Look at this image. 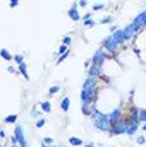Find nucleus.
Listing matches in <instances>:
<instances>
[{
	"label": "nucleus",
	"instance_id": "obj_30",
	"mask_svg": "<svg viewBox=\"0 0 146 147\" xmlns=\"http://www.w3.org/2000/svg\"><path fill=\"white\" fill-rule=\"evenodd\" d=\"M103 9H105L103 3H95V5H93V12H96V10H103Z\"/></svg>",
	"mask_w": 146,
	"mask_h": 147
},
{
	"label": "nucleus",
	"instance_id": "obj_14",
	"mask_svg": "<svg viewBox=\"0 0 146 147\" xmlns=\"http://www.w3.org/2000/svg\"><path fill=\"white\" fill-rule=\"evenodd\" d=\"M69 144H71V146H74V147H79V146H83L84 142H83L79 137H69Z\"/></svg>",
	"mask_w": 146,
	"mask_h": 147
},
{
	"label": "nucleus",
	"instance_id": "obj_7",
	"mask_svg": "<svg viewBox=\"0 0 146 147\" xmlns=\"http://www.w3.org/2000/svg\"><path fill=\"white\" fill-rule=\"evenodd\" d=\"M67 16H69V19H72V21H81V14H79V5L77 3H74L69 7V10H67Z\"/></svg>",
	"mask_w": 146,
	"mask_h": 147
},
{
	"label": "nucleus",
	"instance_id": "obj_2",
	"mask_svg": "<svg viewBox=\"0 0 146 147\" xmlns=\"http://www.w3.org/2000/svg\"><path fill=\"white\" fill-rule=\"evenodd\" d=\"M122 134H127V125L124 123V118L112 123V127H110V135H122Z\"/></svg>",
	"mask_w": 146,
	"mask_h": 147
},
{
	"label": "nucleus",
	"instance_id": "obj_29",
	"mask_svg": "<svg viewBox=\"0 0 146 147\" xmlns=\"http://www.w3.org/2000/svg\"><path fill=\"white\" fill-rule=\"evenodd\" d=\"M62 43H64V45H67V46H71L72 38H71V36H64V38H62Z\"/></svg>",
	"mask_w": 146,
	"mask_h": 147
},
{
	"label": "nucleus",
	"instance_id": "obj_18",
	"mask_svg": "<svg viewBox=\"0 0 146 147\" xmlns=\"http://www.w3.org/2000/svg\"><path fill=\"white\" fill-rule=\"evenodd\" d=\"M81 110H83V113H84L86 116H93V113L89 110V105H81Z\"/></svg>",
	"mask_w": 146,
	"mask_h": 147
},
{
	"label": "nucleus",
	"instance_id": "obj_34",
	"mask_svg": "<svg viewBox=\"0 0 146 147\" xmlns=\"http://www.w3.org/2000/svg\"><path fill=\"white\" fill-rule=\"evenodd\" d=\"M10 5H12V7H16V5H19V0H10Z\"/></svg>",
	"mask_w": 146,
	"mask_h": 147
},
{
	"label": "nucleus",
	"instance_id": "obj_15",
	"mask_svg": "<svg viewBox=\"0 0 146 147\" xmlns=\"http://www.w3.org/2000/svg\"><path fill=\"white\" fill-rule=\"evenodd\" d=\"M19 74L24 77V79H29V75H28V67H26V63H21L19 65Z\"/></svg>",
	"mask_w": 146,
	"mask_h": 147
},
{
	"label": "nucleus",
	"instance_id": "obj_28",
	"mask_svg": "<svg viewBox=\"0 0 146 147\" xmlns=\"http://www.w3.org/2000/svg\"><path fill=\"white\" fill-rule=\"evenodd\" d=\"M67 57H69V51H65V53H62V55L59 57V60H57V63H62L64 60H67Z\"/></svg>",
	"mask_w": 146,
	"mask_h": 147
},
{
	"label": "nucleus",
	"instance_id": "obj_33",
	"mask_svg": "<svg viewBox=\"0 0 146 147\" xmlns=\"http://www.w3.org/2000/svg\"><path fill=\"white\" fill-rule=\"evenodd\" d=\"M88 19H91V14H89V12H88V14H84V16H83V21H88Z\"/></svg>",
	"mask_w": 146,
	"mask_h": 147
},
{
	"label": "nucleus",
	"instance_id": "obj_23",
	"mask_svg": "<svg viewBox=\"0 0 146 147\" xmlns=\"http://www.w3.org/2000/svg\"><path fill=\"white\" fill-rule=\"evenodd\" d=\"M136 142H138V146H145L146 139L143 137V135H136Z\"/></svg>",
	"mask_w": 146,
	"mask_h": 147
},
{
	"label": "nucleus",
	"instance_id": "obj_12",
	"mask_svg": "<svg viewBox=\"0 0 146 147\" xmlns=\"http://www.w3.org/2000/svg\"><path fill=\"white\" fill-rule=\"evenodd\" d=\"M138 125H139V123H134V121H132V123L127 127V135H136V134H138V128H139Z\"/></svg>",
	"mask_w": 146,
	"mask_h": 147
},
{
	"label": "nucleus",
	"instance_id": "obj_26",
	"mask_svg": "<svg viewBox=\"0 0 146 147\" xmlns=\"http://www.w3.org/2000/svg\"><path fill=\"white\" fill-rule=\"evenodd\" d=\"M65 51H69V46H67V45H64V43H62V45H60V46H59V55H62V53H65Z\"/></svg>",
	"mask_w": 146,
	"mask_h": 147
},
{
	"label": "nucleus",
	"instance_id": "obj_31",
	"mask_svg": "<svg viewBox=\"0 0 146 147\" xmlns=\"http://www.w3.org/2000/svg\"><path fill=\"white\" fill-rule=\"evenodd\" d=\"M59 91H60V87H59V86H52V87L48 89V92H50V94H57Z\"/></svg>",
	"mask_w": 146,
	"mask_h": 147
},
{
	"label": "nucleus",
	"instance_id": "obj_19",
	"mask_svg": "<svg viewBox=\"0 0 146 147\" xmlns=\"http://www.w3.org/2000/svg\"><path fill=\"white\" fill-rule=\"evenodd\" d=\"M14 62H16L17 65H21V63H24V57H23L21 53H17V55H14Z\"/></svg>",
	"mask_w": 146,
	"mask_h": 147
},
{
	"label": "nucleus",
	"instance_id": "obj_10",
	"mask_svg": "<svg viewBox=\"0 0 146 147\" xmlns=\"http://www.w3.org/2000/svg\"><path fill=\"white\" fill-rule=\"evenodd\" d=\"M95 86H96V80H95V77H88L86 79V82L83 84V89H95Z\"/></svg>",
	"mask_w": 146,
	"mask_h": 147
},
{
	"label": "nucleus",
	"instance_id": "obj_8",
	"mask_svg": "<svg viewBox=\"0 0 146 147\" xmlns=\"http://www.w3.org/2000/svg\"><path fill=\"white\" fill-rule=\"evenodd\" d=\"M108 118H110V121H112V123L119 121V120L122 118V110H120V108H115L112 113H108Z\"/></svg>",
	"mask_w": 146,
	"mask_h": 147
},
{
	"label": "nucleus",
	"instance_id": "obj_25",
	"mask_svg": "<svg viewBox=\"0 0 146 147\" xmlns=\"http://www.w3.org/2000/svg\"><path fill=\"white\" fill-rule=\"evenodd\" d=\"M84 26L86 28H93V26H96V21L95 19H88V21H84Z\"/></svg>",
	"mask_w": 146,
	"mask_h": 147
},
{
	"label": "nucleus",
	"instance_id": "obj_5",
	"mask_svg": "<svg viewBox=\"0 0 146 147\" xmlns=\"http://www.w3.org/2000/svg\"><path fill=\"white\" fill-rule=\"evenodd\" d=\"M91 60H93V63H96V65H100V67H102V65L105 63V60H107V53H105V50H103V48H100V50L93 55V58H91Z\"/></svg>",
	"mask_w": 146,
	"mask_h": 147
},
{
	"label": "nucleus",
	"instance_id": "obj_17",
	"mask_svg": "<svg viewBox=\"0 0 146 147\" xmlns=\"http://www.w3.org/2000/svg\"><path fill=\"white\" fill-rule=\"evenodd\" d=\"M3 121L5 123H17V115H9L3 118Z\"/></svg>",
	"mask_w": 146,
	"mask_h": 147
},
{
	"label": "nucleus",
	"instance_id": "obj_1",
	"mask_svg": "<svg viewBox=\"0 0 146 147\" xmlns=\"http://www.w3.org/2000/svg\"><path fill=\"white\" fill-rule=\"evenodd\" d=\"M14 137H16L17 144L21 147H29L26 137H24V127H23V125H16V127H14Z\"/></svg>",
	"mask_w": 146,
	"mask_h": 147
},
{
	"label": "nucleus",
	"instance_id": "obj_21",
	"mask_svg": "<svg viewBox=\"0 0 146 147\" xmlns=\"http://www.w3.org/2000/svg\"><path fill=\"white\" fill-rule=\"evenodd\" d=\"M45 123H46V120H45L43 116H41V118H38V120H36V128H43V127H45Z\"/></svg>",
	"mask_w": 146,
	"mask_h": 147
},
{
	"label": "nucleus",
	"instance_id": "obj_9",
	"mask_svg": "<svg viewBox=\"0 0 146 147\" xmlns=\"http://www.w3.org/2000/svg\"><path fill=\"white\" fill-rule=\"evenodd\" d=\"M88 74H89V77H98V75L102 74V67H100V65H96V63H93V65L89 67Z\"/></svg>",
	"mask_w": 146,
	"mask_h": 147
},
{
	"label": "nucleus",
	"instance_id": "obj_38",
	"mask_svg": "<svg viewBox=\"0 0 146 147\" xmlns=\"http://www.w3.org/2000/svg\"><path fill=\"white\" fill-rule=\"evenodd\" d=\"M10 147H21L19 144H10Z\"/></svg>",
	"mask_w": 146,
	"mask_h": 147
},
{
	"label": "nucleus",
	"instance_id": "obj_22",
	"mask_svg": "<svg viewBox=\"0 0 146 147\" xmlns=\"http://www.w3.org/2000/svg\"><path fill=\"white\" fill-rule=\"evenodd\" d=\"M139 123H146V110H139Z\"/></svg>",
	"mask_w": 146,
	"mask_h": 147
},
{
	"label": "nucleus",
	"instance_id": "obj_20",
	"mask_svg": "<svg viewBox=\"0 0 146 147\" xmlns=\"http://www.w3.org/2000/svg\"><path fill=\"white\" fill-rule=\"evenodd\" d=\"M41 144H45V146H52V144H55V140H53L52 137H43V139H41Z\"/></svg>",
	"mask_w": 146,
	"mask_h": 147
},
{
	"label": "nucleus",
	"instance_id": "obj_36",
	"mask_svg": "<svg viewBox=\"0 0 146 147\" xmlns=\"http://www.w3.org/2000/svg\"><path fill=\"white\" fill-rule=\"evenodd\" d=\"M84 147H95V144L93 142H88V144H84Z\"/></svg>",
	"mask_w": 146,
	"mask_h": 147
},
{
	"label": "nucleus",
	"instance_id": "obj_32",
	"mask_svg": "<svg viewBox=\"0 0 146 147\" xmlns=\"http://www.w3.org/2000/svg\"><path fill=\"white\" fill-rule=\"evenodd\" d=\"M77 5L84 9V7H88V0H79V2H77Z\"/></svg>",
	"mask_w": 146,
	"mask_h": 147
},
{
	"label": "nucleus",
	"instance_id": "obj_39",
	"mask_svg": "<svg viewBox=\"0 0 146 147\" xmlns=\"http://www.w3.org/2000/svg\"><path fill=\"white\" fill-rule=\"evenodd\" d=\"M141 130H145L146 132V123H143V128H141Z\"/></svg>",
	"mask_w": 146,
	"mask_h": 147
},
{
	"label": "nucleus",
	"instance_id": "obj_24",
	"mask_svg": "<svg viewBox=\"0 0 146 147\" xmlns=\"http://www.w3.org/2000/svg\"><path fill=\"white\" fill-rule=\"evenodd\" d=\"M31 118H41V111H38L36 108H33V110H31Z\"/></svg>",
	"mask_w": 146,
	"mask_h": 147
},
{
	"label": "nucleus",
	"instance_id": "obj_16",
	"mask_svg": "<svg viewBox=\"0 0 146 147\" xmlns=\"http://www.w3.org/2000/svg\"><path fill=\"white\" fill-rule=\"evenodd\" d=\"M0 53H2V57H3L7 62H12V60H14V57H12V55H10V53H9L5 48H2V51H0Z\"/></svg>",
	"mask_w": 146,
	"mask_h": 147
},
{
	"label": "nucleus",
	"instance_id": "obj_4",
	"mask_svg": "<svg viewBox=\"0 0 146 147\" xmlns=\"http://www.w3.org/2000/svg\"><path fill=\"white\" fill-rule=\"evenodd\" d=\"M143 26H146V10H145V12H141V14L132 21V24H131V28H132V31H134V33L141 31V29H143Z\"/></svg>",
	"mask_w": 146,
	"mask_h": 147
},
{
	"label": "nucleus",
	"instance_id": "obj_37",
	"mask_svg": "<svg viewBox=\"0 0 146 147\" xmlns=\"http://www.w3.org/2000/svg\"><path fill=\"white\" fill-rule=\"evenodd\" d=\"M41 147H59V146H55V144H52V146H45V144H41Z\"/></svg>",
	"mask_w": 146,
	"mask_h": 147
},
{
	"label": "nucleus",
	"instance_id": "obj_27",
	"mask_svg": "<svg viewBox=\"0 0 146 147\" xmlns=\"http://www.w3.org/2000/svg\"><path fill=\"white\" fill-rule=\"evenodd\" d=\"M112 21H113V19H112V16H105V17L100 21V24H110Z\"/></svg>",
	"mask_w": 146,
	"mask_h": 147
},
{
	"label": "nucleus",
	"instance_id": "obj_3",
	"mask_svg": "<svg viewBox=\"0 0 146 147\" xmlns=\"http://www.w3.org/2000/svg\"><path fill=\"white\" fill-rule=\"evenodd\" d=\"M96 99V94H95V89H83L81 91V105H93Z\"/></svg>",
	"mask_w": 146,
	"mask_h": 147
},
{
	"label": "nucleus",
	"instance_id": "obj_13",
	"mask_svg": "<svg viewBox=\"0 0 146 147\" xmlns=\"http://www.w3.org/2000/svg\"><path fill=\"white\" fill-rule=\"evenodd\" d=\"M40 110L43 111V113H50V111H52V105H50L48 101H41V103H40Z\"/></svg>",
	"mask_w": 146,
	"mask_h": 147
},
{
	"label": "nucleus",
	"instance_id": "obj_11",
	"mask_svg": "<svg viewBox=\"0 0 146 147\" xmlns=\"http://www.w3.org/2000/svg\"><path fill=\"white\" fill-rule=\"evenodd\" d=\"M69 108H71V99L65 96V98H62V101H60V110L64 111V113H67Z\"/></svg>",
	"mask_w": 146,
	"mask_h": 147
},
{
	"label": "nucleus",
	"instance_id": "obj_6",
	"mask_svg": "<svg viewBox=\"0 0 146 147\" xmlns=\"http://www.w3.org/2000/svg\"><path fill=\"white\" fill-rule=\"evenodd\" d=\"M117 46H119V43L112 38V34L103 41V50H105V51H115V50H117Z\"/></svg>",
	"mask_w": 146,
	"mask_h": 147
},
{
	"label": "nucleus",
	"instance_id": "obj_40",
	"mask_svg": "<svg viewBox=\"0 0 146 147\" xmlns=\"http://www.w3.org/2000/svg\"><path fill=\"white\" fill-rule=\"evenodd\" d=\"M110 147H112V146H110Z\"/></svg>",
	"mask_w": 146,
	"mask_h": 147
},
{
	"label": "nucleus",
	"instance_id": "obj_35",
	"mask_svg": "<svg viewBox=\"0 0 146 147\" xmlns=\"http://www.w3.org/2000/svg\"><path fill=\"white\" fill-rule=\"evenodd\" d=\"M7 70H9V72H10V74H16V69H14L12 65H9V69H7Z\"/></svg>",
	"mask_w": 146,
	"mask_h": 147
}]
</instances>
